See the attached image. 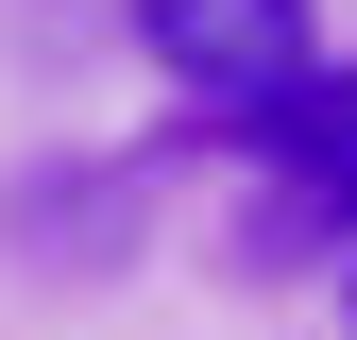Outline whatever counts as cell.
<instances>
[{
  "label": "cell",
  "mask_w": 357,
  "mask_h": 340,
  "mask_svg": "<svg viewBox=\"0 0 357 340\" xmlns=\"http://www.w3.org/2000/svg\"><path fill=\"white\" fill-rule=\"evenodd\" d=\"M137 52L188 85V119L221 137V119H255L306 52H324V17H306V0H137Z\"/></svg>",
  "instance_id": "1"
},
{
  "label": "cell",
  "mask_w": 357,
  "mask_h": 340,
  "mask_svg": "<svg viewBox=\"0 0 357 340\" xmlns=\"http://www.w3.org/2000/svg\"><path fill=\"white\" fill-rule=\"evenodd\" d=\"M340 222H357V204H340Z\"/></svg>",
  "instance_id": "4"
},
{
  "label": "cell",
  "mask_w": 357,
  "mask_h": 340,
  "mask_svg": "<svg viewBox=\"0 0 357 340\" xmlns=\"http://www.w3.org/2000/svg\"><path fill=\"white\" fill-rule=\"evenodd\" d=\"M221 137H255V153H273L289 187L340 222V204H357V68H324V52H306L273 102H255V119H221Z\"/></svg>",
  "instance_id": "2"
},
{
  "label": "cell",
  "mask_w": 357,
  "mask_h": 340,
  "mask_svg": "<svg viewBox=\"0 0 357 340\" xmlns=\"http://www.w3.org/2000/svg\"><path fill=\"white\" fill-rule=\"evenodd\" d=\"M340 323H357V272H340Z\"/></svg>",
  "instance_id": "3"
}]
</instances>
